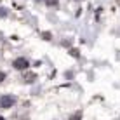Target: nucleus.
Masks as SVG:
<instances>
[{
    "mask_svg": "<svg viewBox=\"0 0 120 120\" xmlns=\"http://www.w3.org/2000/svg\"><path fill=\"white\" fill-rule=\"evenodd\" d=\"M12 66H14L16 70H28V66H30V63H28L26 57H18V59L12 61Z\"/></svg>",
    "mask_w": 120,
    "mask_h": 120,
    "instance_id": "f257e3e1",
    "label": "nucleus"
},
{
    "mask_svg": "<svg viewBox=\"0 0 120 120\" xmlns=\"http://www.w3.org/2000/svg\"><path fill=\"white\" fill-rule=\"evenodd\" d=\"M16 103V99H14V96H2L0 98V106L2 108H12V105Z\"/></svg>",
    "mask_w": 120,
    "mask_h": 120,
    "instance_id": "f03ea898",
    "label": "nucleus"
},
{
    "mask_svg": "<svg viewBox=\"0 0 120 120\" xmlns=\"http://www.w3.org/2000/svg\"><path fill=\"white\" fill-rule=\"evenodd\" d=\"M35 80H37V75L33 71H26L23 75V82H26V84H33Z\"/></svg>",
    "mask_w": 120,
    "mask_h": 120,
    "instance_id": "7ed1b4c3",
    "label": "nucleus"
},
{
    "mask_svg": "<svg viewBox=\"0 0 120 120\" xmlns=\"http://www.w3.org/2000/svg\"><path fill=\"white\" fill-rule=\"evenodd\" d=\"M70 120H82V111H77V113H73Z\"/></svg>",
    "mask_w": 120,
    "mask_h": 120,
    "instance_id": "20e7f679",
    "label": "nucleus"
},
{
    "mask_svg": "<svg viewBox=\"0 0 120 120\" xmlns=\"http://www.w3.org/2000/svg\"><path fill=\"white\" fill-rule=\"evenodd\" d=\"M44 2L47 4L49 7H56V5H57V0H44Z\"/></svg>",
    "mask_w": 120,
    "mask_h": 120,
    "instance_id": "39448f33",
    "label": "nucleus"
},
{
    "mask_svg": "<svg viewBox=\"0 0 120 120\" xmlns=\"http://www.w3.org/2000/svg\"><path fill=\"white\" fill-rule=\"evenodd\" d=\"M42 38H44V40H51V38H52V35H51L49 31H44V33H42Z\"/></svg>",
    "mask_w": 120,
    "mask_h": 120,
    "instance_id": "423d86ee",
    "label": "nucleus"
},
{
    "mask_svg": "<svg viewBox=\"0 0 120 120\" xmlns=\"http://www.w3.org/2000/svg\"><path fill=\"white\" fill-rule=\"evenodd\" d=\"M70 54H71L73 57H78L80 54H78V49H71V51H70Z\"/></svg>",
    "mask_w": 120,
    "mask_h": 120,
    "instance_id": "0eeeda50",
    "label": "nucleus"
},
{
    "mask_svg": "<svg viewBox=\"0 0 120 120\" xmlns=\"http://www.w3.org/2000/svg\"><path fill=\"white\" fill-rule=\"evenodd\" d=\"M4 78H5V73H4V71H0V82H4Z\"/></svg>",
    "mask_w": 120,
    "mask_h": 120,
    "instance_id": "6e6552de",
    "label": "nucleus"
},
{
    "mask_svg": "<svg viewBox=\"0 0 120 120\" xmlns=\"http://www.w3.org/2000/svg\"><path fill=\"white\" fill-rule=\"evenodd\" d=\"M0 120H4V118H2V117H0Z\"/></svg>",
    "mask_w": 120,
    "mask_h": 120,
    "instance_id": "1a4fd4ad",
    "label": "nucleus"
},
{
    "mask_svg": "<svg viewBox=\"0 0 120 120\" xmlns=\"http://www.w3.org/2000/svg\"><path fill=\"white\" fill-rule=\"evenodd\" d=\"M37 2H40V0H37Z\"/></svg>",
    "mask_w": 120,
    "mask_h": 120,
    "instance_id": "9d476101",
    "label": "nucleus"
}]
</instances>
